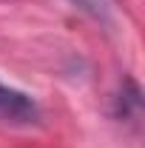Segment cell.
<instances>
[{
	"instance_id": "cell-1",
	"label": "cell",
	"mask_w": 145,
	"mask_h": 148,
	"mask_svg": "<svg viewBox=\"0 0 145 148\" xmlns=\"http://www.w3.org/2000/svg\"><path fill=\"white\" fill-rule=\"evenodd\" d=\"M0 114L12 123H37L40 120V108L29 94L9 88L0 83Z\"/></svg>"
},
{
	"instance_id": "cell-2",
	"label": "cell",
	"mask_w": 145,
	"mask_h": 148,
	"mask_svg": "<svg viewBox=\"0 0 145 148\" xmlns=\"http://www.w3.org/2000/svg\"><path fill=\"white\" fill-rule=\"evenodd\" d=\"M68 3H74L80 12L91 14L97 23H105V26L111 23V3L108 0H68Z\"/></svg>"
}]
</instances>
